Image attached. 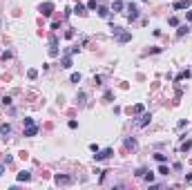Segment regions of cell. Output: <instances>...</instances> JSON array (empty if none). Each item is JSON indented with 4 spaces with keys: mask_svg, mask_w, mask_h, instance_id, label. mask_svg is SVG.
I'll return each mask as SVG.
<instances>
[{
    "mask_svg": "<svg viewBox=\"0 0 192 190\" xmlns=\"http://www.w3.org/2000/svg\"><path fill=\"white\" fill-rule=\"evenodd\" d=\"M23 125H25V137H36V134H38V125L33 123L31 116L23 119Z\"/></svg>",
    "mask_w": 192,
    "mask_h": 190,
    "instance_id": "obj_1",
    "label": "cell"
},
{
    "mask_svg": "<svg viewBox=\"0 0 192 190\" xmlns=\"http://www.w3.org/2000/svg\"><path fill=\"white\" fill-rule=\"evenodd\" d=\"M112 154H114V152H112V148H105V150H98V152L94 154V159H96V161H103V159H109Z\"/></svg>",
    "mask_w": 192,
    "mask_h": 190,
    "instance_id": "obj_2",
    "label": "cell"
},
{
    "mask_svg": "<svg viewBox=\"0 0 192 190\" xmlns=\"http://www.w3.org/2000/svg\"><path fill=\"white\" fill-rule=\"evenodd\" d=\"M136 18H139V7H136V5H127V20L132 23Z\"/></svg>",
    "mask_w": 192,
    "mask_h": 190,
    "instance_id": "obj_3",
    "label": "cell"
},
{
    "mask_svg": "<svg viewBox=\"0 0 192 190\" xmlns=\"http://www.w3.org/2000/svg\"><path fill=\"white\" fill-rule=\"evenodd\" d=\"M38 9H40L42 16H51V11H54V2H42Z\"/></svg>",
    "mask_w": 192,
    "mask_h": 190,
    "instance_id": "obj_4",
    "label": "cell"
},
{
    "mask_svg": "<svg viewBox=\"0 0 192 190\" xmlns=\"http://www.w3.org/2000/svg\"><path fill=\"white\" fill-rule=\"evenodd\" d=\"M54 181L58 183V186H67V183H72L74 179H72L69 174H56V179H54Z\"/></svg>",
    "mask_w": 192,
    "mask_h": 190,
    "instance_id": "obj_5",
    "label": "cell"
},
{
    "mask_svg": "<svg viewBox=\"0 0 192 190\" xmlns=\"http://www.w3.org/2000/svg\"><path fill=\"white\" fill-rule=\"evenodd\" d=\"M150 121H152V114H143L141 119L136 121V125H139V128H145V125H148Z\"/></svg>",
    "mask_w": 192,
    "mask_h": 190,
    "instance_id": "obj_6",
    "label": "cell"
},
{
    "mask_svg": "<svg viewBox=\"0 0 192 190\" xmlns=\"http://www.w3.org/2000/svg\"><path fill=\"white\" fill-rule=\"evenodd\" d=\"M0 134L7 139L9 134H11V125H9V123H2V125H0Z\"/></svg>",
    "mask_w": 192,
    "mask_h": 190,
    "instance_id": "obj_7",
    "label": "cell"
},
{
    "mask_svg": "<svg viewBox=\"0 0 192 190\" xmlns=\"http://www.w3.org/2000/svg\"><path fill=\"white\" fill-rule=\"evenodd\" d=\"M56 45H58V40H56V38H51V47H49V56H58V47H56Z\"/></svg>",
    "mask_w": 192,
    "mask_h": 190,
    "instance_id": "obj_8",
    "label": "cell"
},
{
    "mask_svg": "<svg viewBox=\"0 0 192 190\" xmlns=\"http://www.w3.org/2000/svg\"><path fill=\"white\" fill-rule=\"evenodd\" d=\"M190 7V0H179V2H174V9H188Z\"/></svg>",
    "mask_w": 192,
    "mask_h": 190,
    "instance_id": "obj_9",
    "label": "cell"
},
{
    "mask_svg": "<svg viewBox=\"0 0 192 190\" xmlns=\"http://www.w3.org/2000/svg\"><path fill=\"white\" fill-rule=\"evenodd\" d=\"M29 179H31V172H25L23 170V172L18 174V181H29Z\"/></svg>",
    "mask_w": 192,
    "mask_h": 190,
    "instance_id": "obj_10",
    "label": "cell"
},
{
    "mask_svg": "<svg viewBox=\"0 0 192 190\" xmlns=\"http://www.w3.org/2000/svg\"><path fill=\"white\" fill-rule=\"evenodd\" d=\"M130 38H132V34H118V36H116V40H118V43H127Z\"/></svg>",
    "mask_w": 192,
    "mask_h": 190,
    "instance_id": "obj_11",
    "label": "cell"
},
{
    "mask_svg": "<svg viewBox=\"0 0 192 190\" xmlns=\"http://www.w3.org/2000/svg\"><path fill=\"white\" fill-rule=\"evenodd\" d=\"M123 2H125V0H116V2H114V7H112V11H114V14L121 11V9H123Z\"/></svg>",
    "mask_w": 192,
    "mask_h": 190,
    "instance_id": "obj_12",
    "label": "cell"
},
{
    "mask_svg": "<svg viewBox=\"0 0 192 190\" xmlns=\"http://www.w3.org/2000/svg\"><path fill=\"white\" fill-rule=\"evenodd\" d=\"M188 31H190V29H188V27H185V25H181V27H179V29H176V36L181 38V36H185V34H188Z\"/></svg>",
    "mask_w": 192,
    "mask_h": 190,
    "instance_id": "obj_13",
    "label": "cell"
},
{
    "mask_svg": "<svg viewBox=\"0 0 192 190\" xmlns=\"http://www.w3.org/2000/svg\"><path fill=\"white\" fill-rule=\"evenodd\" d=\"M60 67H65V69H69V67H72V56H65V58H63V65H60Z\"/></svg>",
    "mask_w": 192,
    "mask_h": 190,
    "instance_id": "obj_14",
    "label": "cell"
},
{
    "mask_svg": "<svg viewBox=\"0 0 192 190\" xmlns=\"http://www.w3.org/2000/svg\"><path fill=\"white\" fill-rule=\"evenodd\" d=\"M98 16H100V18H107V16H109V9H107V7H98Z\"/></svg>",
    "mask_w": 192,
    "mask_h": 190,
    "instance_id": "obj_15",
    "label": "cell"
},
{
    "mask_svg": "<svg viewBox=\"0 0 192 190\" xmlns=\"http://www.w3.org/2000/svg\"><path fill=\"white\" fill-rule=\"evenodd\" d=\"M76 14H78V16H87V11H85V7L83 5H76V9H74Z\"/></svg>",
    "mask_w": 192,
    "mask_h": 190,
    "instance_id": "obj_16",
    "label": "cell"
},
{
    "mask_svg": "<svg viewBox=\"0 0 192 190\" xmlns=\"http://www.w3.org/2000/svg\"><path fill=\"white\" fill-rule=\"evenodd\" d=\"M130 112H134V114H141V112H143V105H141V103H136L134 107H130Z\"/></svg>",
    "mask_w": 192,
    "mask_h": 190,
    "instance_id": "obj_17",
    "label": "cell"
},
{
    "mask_svg": "<svg viewBox=\"0 0 192 190\" xmlns=\"http://www.w3.org/2000/svg\"><path fill=\"white\" fill-rule=\"evenodd\" d=\"M125 146H127V148H132V150H134V148H136V141H134V139H127V141H125Z\"/></svg>",
    "mask_w": 192,
    "mask_h": 190,
    "instance_id": "obj_18",
    "label": "cell"
},
{
    "mask_svg": "<svg viewBox=\"0 0 192 190\" xmlns=\"http://www.w3.org/2000/svg\"><path fill=\"white\" fill-rule=\"evenodd\" d=\"M154 159H156L159 163H165V154H154Z\"/></svg>",
    "mask_w": 192,
    "mask_h": 190,
    "instance_id": "obj_19",
    "label": "cell"
},
{
    "mask_svg": "<svg viewBox=\"0 0 192 190\" xmlns=\"http://www.w3.org/2000/svg\"><path fill=\"white\" fill-rule=\"evenodd\" d=\"M159 172H161V174H167V172H170V168H167V165H163V163H161V168H159Z\"/></svg>",
    "mask_w": 192,
    "mask_h": 190,
    "instance_id": "obj_20",
    "label": "cell"
},
{
    "mask_svg": "<svg viewBox=\"0 0 192 190\" xmlns=\"http://www.w3.org/2000/svg\"><path fill=\"white\" fill-rule=\"evenodd\" d=\"M190 148H192V141H185L183 146H181V150H183V152H185V150H190Z\"/></svg>",
    "mask_w": 192,
    "mask_h": 190,
    "instance_id": "obj_21",
    "label": "cell"
},
{
    "mask_svg": "<svg viewBox=\"0 0 192 190\" xmlns=\"http://www.w3.org/2000/svg\"><path fill=\"white\" fill-rule=\"evenodd\" d=\"M27 76H29V78H36V76H38V72H36V69H29V72H27Z\"/></svg>",
    "mask_w": 192,
    "mask_h": 190,
    "instance_id": "obj_22",
    "label": "cell"
},
{
    "mask_svg": "<svg viewBox=\"0 0 192 190\" xmlns=\"http://www.w3.org/2000/svg\"><path fill=\"white\" fill-rule=\"evenodd\" d=\"M143 177H145V181H152V179H154V174L148 172V170H145V174H143Z\"/></svg>",
    "mask_w": 192,
    "mask_h": 190,
    "instance_id": "obj_23",
    "label": "cell"
},
{
    "mask_svg": "<svg viewBox=\"0 0 192 190\" xmlns=\"http://www.w3.org/2000/svg\"><path fill=\"white\" fill-rule=\"evenodd\" d=\"M72 83H81V74H72Z\"/></svg>",
    "mask_w": 192,
    "mask_h": 190,
    "instance_id": "obj_24",
    "label": "cell"
},
{
    "mask_svg": "<svg viewBox=\"0 0 192 190\" xmlns=\"http://www.w3.org/2000/svg\"><path fill=\"white\" fill-rule=\"evenodd\" d=\"M87 9H96V0H90L87 2Z\"/></svg>",
    "mask_w": 192,
    "mask_h": 190,
    "instance_id": "obj_25",
    "label": "cell"
},
{
    "mask_svg": "<svg viewBox=\"0 0 192 190\" xmlns=\"http://www.w3.org/2000/svg\"><path fill=\"white\" fill-rule=\"evenodd\" d=\"M185 18H188V20L192 23V11H188V14H185Z\"/></svg>",
    "mask_w": 192,
    "mask_h": 190,
    "instance_id": "obj_26",
    "label": "cell"
},
{
    "mask_svg": "<svg viewBox=\"0 0 192 190\" xmlns=\"http://www.w3.org/2000/svg\"><path fill=\"white\" fill-rule=\"evenodd\" d=\"M2 174H5V165H0V177H2Z\"/></svg>",
    "mask_w": 192,
    "mask_h": 190,
    "instance_id": "obj_27",
    "label": "cell"
}]
</instances>
